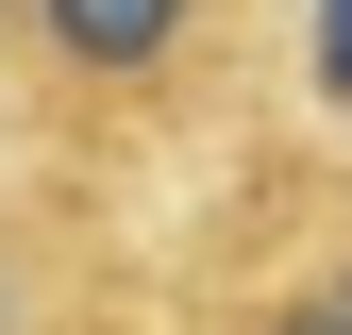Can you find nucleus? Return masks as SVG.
Instances as JSON below:
<instances>
[{"label":"nucleus","instance_id":"obj_2","mask_svg":"<svg viewBox=\"0 0 352 335\" xmlns=\"http://www.w3.org/2000/svg\"><path fill=\"white\" fill-rule=\"evenodd\" d=\"M252 335H352V302H336V285H319V268H302V285H285V302H269V319H252Z\"/></svg>","mask_w":352,"mask_h":335},{"label":"nucleus","instance_id":"obj_1","mask_svg":"<svg viewBox=\"0 0 352 335\" xmlns=\"http://www.w3.org/2000/svg\"><path fill=\"white\" fill-rule=\"evenodd\" d=\"M0 51H17L34 101L135 135V117H185L201 84H218L235 0H0Z\"/></svg>","mask_w":352,"mask_h":335}]
</instances>
